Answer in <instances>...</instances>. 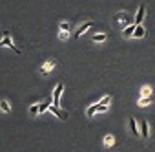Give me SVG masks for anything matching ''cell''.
Returning <instances> with one entry per match:
<instances>
[{"mask_svg": "<svg viewBox=\"0 0 155 152\" xmlns=\"http://www.w3.org/2000/svg\"><path fill=\"white\" fill-rule=\"evenodd\" d=\"M110 101H111V95H104V97H102V99H101L99 103H101V105H108Z\"/></svg>", "mask_w": 155, "mask_h": 152, "instance_id": "d6986e66", "label": "cell"}, {"mask_svg": "<svg viewBox=\"0 0 155 152\" xmlns=\"http://www.w3.org/2000/svg\"><path fill=\"white\" fill-rule=\"evenodd\" d=\"M48 110H49L55 117H58V119H62V121H66V119H68V112L60 110V108H58V106H55V105H53V106L49 105V108H48Z\"/></svg>", "mask_w": 155, "mask_h": 152, "instance_id": "3957f363", "label": "cell"}, {"mask_svg": "<svg viewBox=\"0 0 155 152\" xmlns=\"http://www.w3.org/2000/svg\"><path fill=\"white\" fill-rule=\"evenodd\" d=\"M150 103H151L150 97H142V99H139V106H148Z\"/></svg>", "mask_w": 155, "mask_h": 152, "instance_id": "e0dca14e", "label": "cell"}, {"mask_svg": "<svg viewBox=\"0 0 155 152\" xmlns=\"http://www.w3.org/2000/svg\"><path fill=\"white\" fill-rule=\"evenodd\" d=\"M58 37H60L62 40H66V39L69 37V31H60V33H58Z\"/></svg>", "mask_w": 155, "mask_h": 152, "instance_id": "ffe728a7", "label": "cell"}, {"mask_svg": "<svg viewBox=\"0 0 155 152\" xmlns=\"http://www.w3.org/2000/svg\"><path fill=\"white\" fill-rule=\"evenodd\" d=\"M135 28H137L135 24L128 26V28H126V29L122 31V37H124V39H130V37H133V31H135Z\"/></svg>", "mask_w": 155, "mask_h": 152, "instance_id": "30bf717a", "label": "cell"}, {"mask_svg": "<svg viewBox=\"0 0 155 152\" xmlns=\"http://www.w3.org/2000/svg\"><path fill=\"white\" fill-rule=\"evenodd\" d=\"M0 46H2V48H11V50H13L15 53H20V50H18V48H17V46L13 44V40H11V37H9L8 33H6V35L2 37V40H0Z\"/></svg>", "mask_w": 155, "mask_h": 152, "instance_id": "7a4b0ae2", "label": "cell"}, {"mask_svg": "<svg viewBox=\"0 0 155 152\" xmlns=\"http://www.w3.org/2000/svg\"><path fill=\"white\" fill-rule=\"evenodd\" d=\"M38 112H40V105H38V103H35V105H31V106H29V114H31L33 117H35Z\"/></svg>", "mask_w": 155, "mask_h": 152, "instance_id": "5bb4252c", "label": "cell"}, {"mask_svg": "<svg viewBox=\"0 0 155 152\" xmlns=\"http://www.w3.org/2000/svg\"><path fill=\"white\" fill-rule=\"evenodd\" d=\"M140 95H142V97H150V95H151V88H150V86H144V88L140 90Z\"/></svg>", "mask_w": 155, "mask_h": 152, "instance_id": "2e32d148", "label": "cell"}, {"mask_svg": "<svg viewBox=\"0 0 155 152\" xmlns=\"http://www.w3.org/2000/svg\"><path fill=\"white\" fill-rule=\"evenodd\" d=\"M115 143V137L111 136V134H108V136H104V147H111Z\"/></svg>", "mask_w": 155, "mask_h": 152, "instance_id": "9a60e30c", "label": "cell"}, {"mask_svg": "<svg viewBox=\"0 0 155 152\" xmlns=\"http://www.w3.org/2000/svg\"><path fill=\"white\" fill-rule=\"evenodd\" d=\"M140 136L142 137L150 136V125H148V121H140Z\"/></svg>", "mask_w": 155, "mask_h": 152, "instance_id": "9c48e42d", "label": "cell"}, {"mask_svg": "<svg viewBox=\"0 0 155 152\" xmlns=\"http://www.w3.org/2000/svg\"><path fill=\"white\" fill-rule=\"evenodd\" d=\"M91 26H93V20H88V22H84V24H81V28H79V29H77V33H75V37H81V35H82V33H84V31H86L88 28H91Z\"/></svg>", "mask_w": 155, "mask_h": 152, "instance_id": "52a82bcc", "label": "cell"}, {"mask_svg": "<svg viewBox=\"0 0 155 152\" xmlns=\"http://www.w3.org/2000/svg\"><path fill=\"white\" fill-rule=\"evenodd\" d=\"M106 39H108L106 33H95V35H93V40H95V42H104Z\"/></svg>", "mask_w": 155, "mask_h": 152, "instance_id": "4fadbf2b", "label": "cell"}, {"mask_svg": "<svg viewBox=\"0 0 155 152\" xmlns=\"http://www.w3.org/2000/svg\"><path fill=\"white\" fill-rule=\"evenodd\" d=\"M62 92H64V85L58 83L57 88H55V94H53V105H55V106L60 105V95H62Z\"/></svg>", "mask_w": 155, "mask_h": 152, "instance_id": "5b68a950", "label": "cell"}, {"mask_svg": "<svg viewBox=\"0 0 155 152\" xmlns=\"http://www.w3.org/2000/svg\"><path fill=\"white\" fill-rule=\"evenodd\" d=\"M0 112H4V114L11 112V103L8 99H0Z\"/></svg>", "mask_w": 155, "mask_h": 152, "instance_id": "ba28073f", "label": "cell"}, {"mask_svg": "<svg viewBox=\"0 0 155 152\" xmlns=\"http://www.w3.org/2000/svg\"><path fill=\"white\" fill-rule=\"evenodd\" d=\"M58 28H60V31H69V22H60Z\"/></svg>", "mask_w": 155, "mask_h": 152, "instance_id": "ac0fdd59", "label": "cell"}, {"mask_svg": "<svg viewBox=\"0 0 155 152\" xmlns=\"http://www.w3.org/2000/svg\"><path fill=\"white\" fill-rule=\"evenodd\" d=\"M55 66H57V60H55V59H49L48 62H44V64L40 66V73H42V75H48Z\"/></svg>", "mask_w": 155, "mask_h": 152, "instance_id": "277c9868", "label": "cell"}, {"mask_svg": "<svg viewBox=\"0 0 155 152\" xmlns=\"http://www.w3.org/2000/svg\"><path fill=\"white\" fill-rule=\"evenodd\" d=\"M144 15H146V6L144 4H140V8L137 9V15H135V26H140V22H142V19H144Z\"/></svg>", "mask_w": 155, "mask_h": 152, "instance_id": "8992f818", "label": "cell"}, {"mask_svg": "<svg viewBox=\"0 0 155 152\" xmlns=\"http://www.w3.org/2000/svg\"><path fill=\"white\" fill-rule=\"evenodd\" d=\"M48 108H49V103H42V105H40V112H38V114H42V112H46Z\"/></svg>", "mask_w": 155, "mask_h": 152, "instance_id": "44dd1931", "label": "cell"}, {"mask_svg": "<svg viewBox=\"0 0 155 152\" xmlns=\"http://www.w3.org/2000/svg\"><path fill=\"white\" fill-rule=\"evenodd\" d=\"M144 35H146V29L142 28V24H140V26H137V28H135V31H133V37H135V39H142Z\"/></svg>", "mask_w": 155, "mask_h": 152, "instance_id": "8fae6325", "label": "cell"}, {"mask_svg": "<svg viewBox=\"0 0 155 152\" xmlns=\"http://www.w3.org/2000/svg\"><path fill=\"white\" fill-rule=\"evenodd\" d=\"M97 112H108V105H101V103L91 105V106H88L86 116H88V117H93V114H97Z\"/></svg>", "mask_w": 155, "mask_h": 152, "instance_id": "6da1fadb", "label": "cell"}, {"mask_svg": "<svg viewBox=\"0 0 155 152\" xmlns=\"http://www.w3.org/2000/svg\"><path fill=\"white\" fill-rule=\"evenodd\" d=\"M130 130H131V134H133V136H139V128H137V121H135L133 117L130 119Z\"/></svg>", "mask_w": 155, "mask_h": 152, "instance_id": "7c38bea8", "label": "cell"}]
</instances>
